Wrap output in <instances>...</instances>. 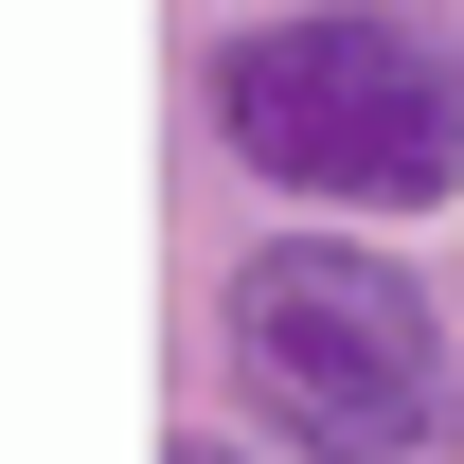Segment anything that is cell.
I'll list each match as a JSON object with an SVG mask.
<instances>
[{
    "mask_svg": "<svg viewBox=\"0 0 464 464\" xmlns=\"http://www.w3.org/2000/svg\"><path fill=\"white\" fill-rule=\"evenodd\" d=\"M215 143L322 215H447L464 197V36L411 0H322L215 54Z\"/></svg>",
    "mask_w": 464,
    "mask_h": 464,
    "instance_id": "obj_1",
    "label": "cell"
},
{
    "mask_svg": "<svg viewBox=\"0 0 464 464\" xmlns=\"http://www.w3.org/2000/svg\"><path fill=\"white\" fill-rule=\"evenodd\" d=\"M232 393L322 464H393L447 429V304L357 232H268L232 268Z\"/></svg>",
    "mask_w": 464,
    "mask_h": 464,
    "instance_id": "obj_2",
    "label": "cell"
},
{
    "mask_svg": "<svg viewBox=\"0 0 464 464\" xmlns=\"http://www.w3.org/2000/svg\"><path fill=\"white\" fill-rule=\"evenodd\" d=\"M179 464H232V447H179Z\"/></svg>",
    "mask_w": 464,
    "mask_h": 464,
    "instance_id": "obj_3",
    "label": "cell"
}]
</instances>
